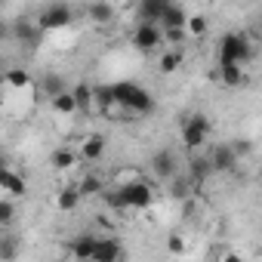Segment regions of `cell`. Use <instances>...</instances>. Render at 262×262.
<instances>
[{
    "label": "cell",
    "instance_id": "6da1fadb",
    "mask_svg": "<svg viewBox=\"0 0 262 262\" xmlns=\"http://www.w3.org/2000/svg\"><path fill=\"white\" fill-rule=\"evenodd\" d=\"M111 108H123V111H133V114H151L155 99L145 86L133 83V80H117V83H105Z\"/></svg>",
    "mask_w": 262,
    "mask_h": 262
},
{
    "label": "cell",
    "instance_id": "7a4b0ae2",
    "mask_svg": "<svg viewBox=\"0 0 262 262\" xmlns=\"http://www.w3.org/2000/svg\"><path fill=\"white\" fill-rule=\"evenodd\" d=\"M114 191H117L120 210H145V207H151V201H155L151 185H148V182H142V179H133V182L114 185Z\"/></svg>",
    "mask_w": 262,
    "mask_h": 262
},
{
    "label": "cell",
    "instance_id": "3957f363",
    "mask_svg": "<svg viewBox=\"0 0 262 262\" xmlns=\"http://www.w3.org/2000/svg\"><path fill=\"white\" fill-rule=\"evenodd\" d=\"M253 59V40L247 34L228 31L219 40V62H234V65H247Z\"/></svg>",
    "mask_w": 262,
    "mask_h": 262
},
{
    "label": "cell",
    "instance_id": "277c9868",
    "mask_svg": "<svg viewBox=\"0 0 262 262\" xmlns=\"http://www.w3.org/2000/svg\"><path fill=\"white\" fill-rule=\"evenodd\" d=\"M210 133H213V123H210V117L207 114H201V111H191L185 120H182V142H185V148H204L207 145V139H210Z\"/></svg>",
    "mask_w": 262,
    "mask_h": 262
},
{
    "label": "cell",
    "instance_id": "5b68a950",
    "mask_svg": "<svg viewBox=\"0 0 262 262\" xmlns=\"http://www.w3.org/2000/svg\"><path fill=\"white\" fill-rule=\"evenodd\" d=\"M74 22V13H71V7L68 4H50L40 16H37V25L43 28V31H56V28H68Z\"/></svg>",
    "mask_w": 262,
    "mask_h": 262
},
{
    "label": "cell",
    "instance_id": "8992f818",
    "mask_svg": "<svg viewBox=\"0 0 262 262\" xmlns=\"http://www.w3.org/2000/svg\"><path fill=\"white\" fill-rule=\"evenodd\" d=\"M164 43V31L158 22H139L136 31H133V47L142 50V53H151Z\"/></svg>",
    "mask_w": 262,
    "mask_h": 262
},
{
    "label": "cell",
    "instance_id": "52a82bcc",
    "mask_svg": "<svg viewBox=\"0 0 262 262\" xmlns=\"http://www.w3.org/2000/svg\"><path fill=\"white\" fill-rule=\"evenodd\" d=\"M13 37H16L19 43H25V47H40V40H43V28H40L37 22L19 19V22H13Z\"/></svg>",
    "mask_w": 262,
    "mask_h": 262
},
{
    "label": "cell",
    "instance_id": "ba28073f",
    "mask_svg": "<svg viewBox=\"0 0 262 262\" xmlns=\"http://www.w3.org/2000/svg\"><path fill=\"white\" fill-rule=\"evenodd\" d=\"M207 161H210L213 173H231V170H234V164H241V161L234 158L231 145H213V148H210V155H207Z\"/></svg>",
    "mask_w": 262,
    "mask_h": 262
},
{
    "label": "cell",
    "instance_id": "9c48e42d",
    "mask_svg": "<svg viewBox=\"0 0 262 262\" xmlns=\"http://www.w3.org/2000/svg\"><path fill=\"white\" fill-rule=\"evenodd\" d=\"M151 170H155V176L158 179H173L176 176V155L173 151H167V148H161V151H155V158H151Z\"/></svg>",
    "mask_w": 262,
    "mask_h": 262
},
{
    "label": "cell",
    "instance_id": "30bf717a",
    "mask_svg": "<svg viewBox=\"0 0 262 262\" xmlns=\"http://www.w3.org/2000/svg\"><path fill=\"white\" fill-rule=\"evenodd\" d=\"M120 256H123V250H120L117 237H99V234H96V244H93V256H90V259L114 262V259H120Z\"/></svg>",
    "mask_w": 262,
    "mask_h": 262
},
{
    "label": "cell",
    "instance_id": "8fae6325",
    "mask_svg": "<svg viewBox=\"0 0 262 262\" xmlns=\"http://www.w3.org/2000/svg\"><path fill=\"white\" fill-rule=\"evenodd\" d=\"M0 188H4L7 194H13V198H25V194H28V182H25V176L16 173V170H10V167L0 170Z\"/></svg>",
    "mask_w": 262,
    "mask_h": 262
},
{
    "label": "cell",
    "instance_id": "7c38bea8",
    "mask_svg": "<svg viewBox=\"0 0 262 262\" xmlns=\"http://www.w3.org/2000/svg\"><path fill=\"white\" fill-rule=\"evenodd\" d=\"M219 80H222V86H228V90H241V86L247 83V71H244V65L219 62Z\"/></svg>",
    "mask_w": 262,
    "mask_h": 262
},
{
    "label": "cell",
    "instance_id": "4fadbf2b",
    "mask_svg": "<svg viewBox=\"0 0 262 262\" xmlns=\"http://www.w3.org/2000/svg\"><path fill=\"white\" fill-rule=\"evenodd\" d=\"M170 4H173V0H139L136 16H139V22H158L161 13H164Z\"/></svg>",
    "mask_w": 262,
    "mask_h": 262
},
{
    "label": "cell",
    "instance_id": "5bb4252c",
    "mask_svg": "<svg viewBox=\"0 0 262 262\" xmlns=\"http://www.w3.org/2000/svg\"><path fill=\"white\" fill-rule=\"evenodd\" d=\"M86 16L96 25H108V22H114V7L108 4V0H93V4L86 7Z\"/></svg>",
    "mask_w": 262,
    "mask_h": 262
},
{
    "label": "cell",
    "instance_id": "9a60e30c",
    "mask_svg": "<svg viewBox=\"0 0 262 262\" xmlns=\"http://www.w3.org/2000/svg\"><path fill=\"white\" fill-rule=\"evenodd\" d=\"M185 19H188V13H185L179 4H170V7L161 13L158 25H161V28H185Z\"/></svg>",
    "mask_w": 262,
    "mask_h": 262
},
{
    "label": "cell",
    "instance_id": "2e32d148",
    "mask_svg": "<svg viewBox=\"0 0 262 262\" xmlns=\"http://www.w3.org/2000/svg\"><path fill=\"white\" fill-rule=\"evenodd\" d=\"M105 155V136H90V139H83V145H80V158L83 161H99Z\"/></svg>",
    "mask_w": 262,
    "mask_h": 262
},
{
    "label": "cell",
    "instance_id": "e0dca14e",
    "mask_svg": "<svg viewBox=\"0 0 262 262\" xmlns=\"http://www.w3.org/2000/svg\"><path fill=\"white\" fill-rule=\"evenodd\" d=\"M71 90V96H74V105H77V111H90L96 102H93V86L90 83H74V86H68Z\"/></svg>",
    "mask_w": 262,
    "mask_h": 262
},
{
    "label": "cell",
    "instance_id": "ac0fdd59",
    "mask_svg": "<svg viewBox=\"0 0 262 262\" xmlns=\"http://www.w3.org/2000/svg\"><path fill=\"white\" fill-rule=\"evenodd\" d=\"M50 105H53L56 114H77V105H74V96H71L68 86H65L62 93H56V96L50 99Z\"/></svg>",
    "mask_w": 262,
    "mask_h": 262
},
{
    "label": "cell",
    "instance_id": "d6986e66",
    "mask_svg": "<svg viewBox=\"0 0 262 262\" xmlns=\"http://www.w3.org/2000/svg\"><path fill=\"white\" fill-rule=\"evenodd\" d=\"M179 65H182V50H179V47H176V50H164L161 59H158L161 74H173V71H179Z\"/></svg>",
    "mask_w": 262,
    "mask_h": 262
},
{
    "label": "cell",
    "instance_id": "ffe728a7",
    "mask_svg": "<svg viewBox=\"0 0 262 262\" xmlns=\"http://www.w3.org/2000/svg\"><path fill=\"white\" fill-rule=\"evenodd\" d=\"M50 164H53V170H71L74 164H77V151H71V148H56L53 155H50Z\"/></svg>",
    "mask_w": 262,
    "mask_h": 262
},
{
    "label": "cell",
    "instance_id": "44dd1931",
    "mask_svg": "<svg viewBox=\"0 0 262 262\" xmlns=\"http://www.w3.org/2000/svg\"><path fill=\"white\" fill-rule=\"evenodd\" d=\"M93 244H96V234H77L74 241H71V256H77V259H90L93 256Z\"/></svg>",
    "mask_w": 262,
    "mask_h": 262
},
{
    "label": "cell",
    "instance_id": "7402d4cb",
    "mask_svg": "<svg viewBox=\"0 0 262 262\" xmlns=\"http://www.w3.org/2000/svg\"><path fill=\"white\" fill-rule=\"evenodd\" d=\"M207 176H213L210 161H207V158H191V161H188V179H191V182H204Z\"/></svg>",
    "mask_w": 262,
    "mask_h": 262
},
{
    "label": "cell",
    "instance_id": "603a6c76",
    "mask_svg": "<svg viewBox=\"0 0 262 262\" xmlns=\"http://www.w3.org/2000/svg\"><path fill=\"white\" fill-rule=\"evenodd\" d=\"M65 86H68V83H65V77H62V74H43V77H40V93H43L47 99H53V96H56V93H62Z\"/></svg>",
    "mask_w": 262,
    "mask_h": 262
},
{
    "label": "cell",
    "instance_id": "cb8c5ba5",
    "mask_svg": "<svg viewBox=\"0 0 262 262\" xmlns=\"http://www.w3.org/2000/svg\"><path fill=\"white\" fill-rule=\"evenodd\" d=\"M56 204H59V210H65V213L77 210V204H80V191H77V185L62 188V191H59V198H56Z\"/></svg>",
    "mask_w": 262,
    "mask_h": 262
},
{
    "label": "cell",
    "instance_id": "d4e9b609",
    "mask_svg": "<svg viewBox=\"0 0 262 262\" xmlns=\"http://www.w3.org/2000/svg\"><path fill=\"white\" fill-rule=\"evenodd\" d=\"M4 80H7V86H13V90H28V86H31V74L22 71V68H10V71L4 74Z\"/></svg>",
    "mask_w": 262,
    "mask_h": 262
},
{
    "label": "cell",
    "instance_id": "484cf974",
    "mask_svg": "<svg viewBox=\"0 0 262 262\" xmlns=\"http://www.w3.org/2000/svg\"><path fill=\"white\" fill-rule=\"evenodd\" d=\"M77 191H80V198H90V194H102V191H105V182H102L99 176H93V173H86V176L80 179V185H77Z\"/></svg>",
    "mask_w": 262,
    "mask_h": 262
},
{
    "label": "cell",
    "instance_id": "4316f807",
    "mask_svg": "<svg viewBox=\"0 0 262 262\" xmlns=\"http://www.w3.org/2000/svg\"><path fill=\"white\" fill-rule=\"evenodd\" d=\"M185 34L188 37H204L207 34V19L204 16H188L185 19Z\"/></svg>",
    "mask_w": 262,
    "mask_h": 262
},
{
    "label": "cell",
    "instance_id": "83f0119b",
    "mask_svg": "<svg viewBox=\"0 0 262 262\" xmlns=\"http://www.w3.org/2000/svg\"><path fill=\"white\" fill-rule=\"evenodd\" d=\"M161 31H164V40H167V43H173V47H182V43L188 40L185 28H161Z\"/></svg>",
    "mask_w": 262,
    "mask_h": 262
},
{
    "label": "cell",
    "instance_id": "f1b7e54d",
    "mask_svg": "<svg viewBox=\"0 0 262 262\" xmlns=\"http://www.w3.org/2000/svg\"><path fill=\"white\" fill-rule=\"evenodd\" d=\"M231 151H234L237 161H244V158L253 155V142H250V139H237V142H231Z\"/></svg>",
    "mask_w": 262,
    "mask_h": 262
},
{
    "label": "cell",
    "instance_id": "f546056e",
    "mask_svg": "<svg viewBox=\"0 0 262 262\" xmlns=\"http://www.w3.org/2000/svg\"><path fill=\"white\" fill-rule=\"evenodd\" d=\"M188 194H191V179H176L173 182V198L176 201H185Z\"/></svg>",
    "mask_w": 262,
    "mask_h": 262
},
{
    "label": "cell",
    "instance_id": "4dcf8cb0",
    "mask_svg": "<svg viewBox=\"0 0 262 262\" xmlns=\"http://www.w3.org/2000/svg\"><path fill=\"white\" fill-rule=\"evenodd\" d=\"M13 216H16V207L10 201H0V225H10Z\"/></svg>",
    "mask_w": 262,
    "mask_h": 262
},
{
    "label": "cell",
    "instance_id": "1f68e13d",
    "mask_svg": "<svg viewBox=\"0 0 262 262\" xmlns=\"http://www.w3.org/2000/svg\"><path fill=\"white\" fill-rule=\"evenodd\" d=\"M170 250H173V253H182V241H179V237H170Z\"/></svg>",
    "mask_w": 262,
    "mask_h": 262
},
{
    "label": "cell",
    "instance_id": "d6a6232c",
    "mask_svg": "<svg viewBox=\"0 0 262 262\" xmlns=\"http://www.w3.org/2000/svg\"><path fill=\"white\" fill-rule=\"evenodd\" d=\"M7 34H10V28H7L4 22H0V43H4V40H7Z\"/></svg>",
    "mask_w": 262,
    "mask_h": 262
},
{
    "label": "cell",
    "instance_id": "836d02e7",
    "mask_svg": "<svg viewBox=\"0 0 262 262\" xmlns=\"http://www.w3.org/2000/svg\"><path fill=\"white\" fill-rule=\"evenodd\" d=\"M4 167H10V164H7V155H0V170H4Z\"/></svg>",
    "mask_w": 262,
    "mask_h": 262
}]
</instances>
